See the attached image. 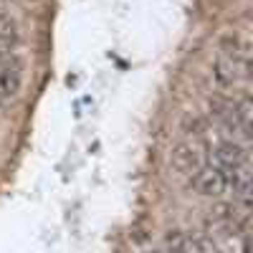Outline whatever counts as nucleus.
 <instances>
[{"instance_id": "obj_1", "label": "nucleus", "mask_w": 253, "mask_h": 253, "mask_svg": "<svg viewBox=\"0 0 253 253\" xmlns=\"http://www.w3.org/2000/svg\"><path fill=\"white\" fill-rule=\"evenodd\" d=\"M203 152L195 142H180L172 147L170 152V165L175 172H182V175H193L203 167Z\"/></svg>"}, {"instance_id": "obj_8", "label": "nucleus", "mask_w": 253, "mask_h": 253, "mask_svg": "<svg viewBox=\"0 0 253 253\" xmlns=\"http://www.w3.org/2000/svg\"><path fill=\"white\" fill-rule=\"evenodd\" d=\"M182 132L185 134H193V137H200V134L208 132V122L203 117H198V114H187L182 119Z\"/></svg>"}, {"instance_id": "obj_5", "label": "nucleus", "mask_w": 253, "mask_h": 253, "mask_svg": "<svg viewBox=\"0 0 253 253\" xmlns=\"http://www.w3.org/2000/svg\"><path fill=\"white\" fill-rule=\"evenodd\" d=\"M238 69H241L238 63L228 61V58H218L213 63V79H215V84H218V86H223V89L233 86V84L238 81Z\"/></svg>"}, {"instance_id": "obj_11", "label": "nucleus", "mask_w": 253, "mask_h": 253, "mask_svg": "<svg viewBox=\"0 0 253 253\" xmlns=\"http://www.w3.org/2000/svg\"><path fill=\"white\" fill-rule=\"evenodd\" d=\"M0 109H3V104H0Z\"/></svg>"}, {"instance_id": "obj_3", "label": "nucleus", "mask_w": 253, "mask_h": 253, "mask_svg": "<svg viewBox=\"0 0 253 253\" xmlns=\"http://www.w3.org/2000/svg\"><path fill=\"white\" fill-rule=\"evenodd\" d=\"M208 160L210 167H215V170H230V167L246 165V150L238 142H220L210 150Z\"/></svg>"}, {"instance_id": "obj_10", "label": "nucleus", "mask_w": 253, "mask_h": 253, "mask_svg": "<svg viewBox=\"0 0 253 253\" xmlns=\"http://www.w3.org/2000/svg\"><path fill=\"white\" fill-rule=\"evenodd\" d=\"M144 253H157V251H144Z\"/></svg>"}, {"instance_id": "obj_4", "label": "nucleus", "mask_w": 253, "mask_h": 253, "mask_svg": "<svg viewBox=\"0 0 253 253\" xmlns=\"http://www.w3.org/2000/svg\"><path fill=\"white\" fill-rule=\"evenodd\" d=\"M220 51H223V58L238 63L243 71H248L251 46H248V41L241 33H225V36H220Z\"/></svg>"}, {"instance_id": "obj_6", "label": "nucleus", "mask_w": 253, "mask_h": 253, "mask_svg": "<svg viewBox=\"0 0 253 253\" xmlns=\"http://www.w3.org/2000/svg\"><path fill=\"white\" fill-rule=\"evenodd\" d=\"M23 86V79H20V71H13V69H0V104L5 99L15 96Z\"/></svg>"}, {"instance_id": "obj_7", "label": "nucleus", "mask_w": 253, "mask_h": 253, "mask_svg": "<svg viewBox=\"0 0 253 253\" xmlns=\"http://www.w3.org/2000/svg\"><path fill=\"white\" fill-rule=\"evenodd\" d=\"M0 43H18V23L0 13Z\"/></svg>"}, {"instance_id": "obj_9", "label": "nucleus", "mask_w": 253, "mask_h": 253, "mask_svg": "<svg viewBox=\"0 0 253 253\" xmlns=\"http://www.w3.org/2000/svg\"><path fill=\"white\" fill-rule=\"evenodd\" d=\"M13 56H15V43H0V66H5Z\"/></svg>"}, {"instance_id": "obj_2", "label": "nucleus", "mask_w": 253, "mask_h": 253, "mask_svg": "<svg viewBox=\"0 0 253 253\" xmlns=\"http://www.w3.org/2000/svg\"><path fill=\"white\" fill-rule=\"evenodd\" d=\"M190 187L203 198H220L228 190L223 172L215 170V167H200L198 172H193L190 175Z\"/></svg>"}]
</instances>
